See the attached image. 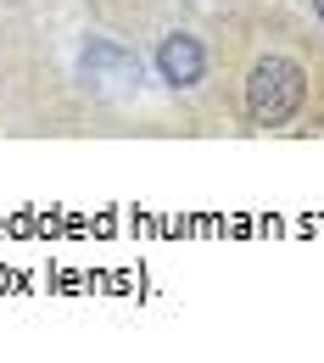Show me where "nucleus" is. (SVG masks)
<instances>
[{"instance_id": "f257e3e1", "label": "nucleus", "mask_w": 324, "mask_h": 363, "mask_svg": "<svg viewBox=\"0 0 324 363\" xmlns=\"http://www.w3.org/2000/svg\"><path fill=\"white\" fill-rule=\"evenodd\" d=\"M240 101L257 129H285L308 106V67L285 50H263L240 79Z\"/></svg>"}, {"instance_id": "f03ea898", "label": "nucleus", "mask_w": 324, "mask_h": 363, "mask_svg": "<svg viewBox=\"0 0 324 363\" xmlns=\"http://www.w3.org/2000/svg\"><path fill=\"white\" fill-rule=\"evenodd\" d=\"M157 73L179 90V84H201L207 79V50L196 34H162V45H157Z\"/></svg>"}, {"instance_id": "7ed1b4c3", "label": "nucleus", "mask_w": 324, "mask_h": 363, "mask_svg": "<svg viewBox=\"0 0 324 363\" xmlns=\"http://www.w3.org/2000/svg\"><path fill=\"white\" fill-rule=\"evenodd\" d=\"M313 17H319V23H324V0H313Z\"/></svg>"}]
</instances>
